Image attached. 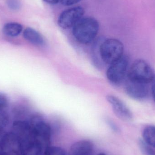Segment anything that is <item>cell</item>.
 <instances>
[{
    "mask_svg": "<svg viewBox=\"0 0 155 155\" xmlns=\"http://www.w3.org/2000/svg\"><path fill=\"white\" fill-rule=\"evenodd\" d=\"M97 20L93 17H83L73 27V35L82 44H88L94 41L99 31Z\"/></svg>",
    "mask_w": 155,
    "mask_h": 155,
    "instance_id": "6da1fadb",
    "label": "cell"
},
{
    "mask_svg": "<svg viewBox=\"0 0 155 155\" xmlns=\"http://www.w3.org/2000/svg\"><path fill=\"white\" fill-rule=\"evenodd\" d=\"M124 45L117 39H104L100 45L101 60L104 64H110L124 55Z\"/></svg>",
    "mask_w": 155,
    "mask_h": 155,
    "instance_id": "7a4b0ae2",
    "label": "cell"
},
{
    "mask_svg": "<svg viewBox=\"0 0 155 155\" xmlns=\"http://www.w3.org/2000/svg\"><path fill=\"white\" fill-rule=\"evenodd\" d=\"M30 123L33 139L45 150L50 144L51 135V126L42 118L38 116L33 117Z\"/></svg>",
    "mask_w": 155,
    "mask_h": 155,
    "instance_id": "3957f363",
    "label": "cell"
},
{
    "mask_svg": "<svg viewBox=\"0 0 155 155\" xmlns=\"http://www.w3.org/2000/svg\"><path fill=\"white\" fill-rule=\"evenodd\" d=\"M155 74L149 64L143 60H137L132 64L128 72V80L148 84L152 82Z\"/></svg>",
    "mask_w": 155,
    "mask_h": 155,
    "instance_id": "277c9868",
    "label": "cell"
},
{
    "mask_svg": "<svg viewBox=\"0 0 155 155\" xmlns=\"http://www.w3.org/2000/svg\"><path fill=\"white\" fill-rule=\"evenodd\" d=\"M128 57L123 55L119 60L110 64L106 72L108 81L114 85L120 84L124 81L128 65Z\"/></svg>",
    "mask_w": 155,
    "mask_h": 155,
    "instance_id": "5b68a950",
    "label": "cell"
},
{
    "mask_svg": "<svg viewBox=\"0 0 155 155\" xmlns=\"http://www.w3.org/2000/svg\"><path fill=\"white\" fill-rule=\"evenodd\" d=\"M85 11L81 6H75L63 11L58 19V25L64 29H68L74 26L83 18Z\"/></svg>",
    "mask_w": 155,
    "mask_h": 155,
    "instance_id": "8992f818",
    "label": "cell"
},
{
    "mask_svg": "<svg viewBox=\"0 0 155 155\" xmlns=\"http://www.w3.org/2000/svg\"><path fill=\"white\" fill-rule=\"evenodd\" d=\"M0 148L7 155H21V142L13 132L5 133L0 140Z\"/></svg>",
    "mask_w": 155,
    "mask_h": 155,
    "instance_id": "52a82bcc",
    "label": "cell"
},
{
    "mask_svg": "<svg viewBox=\"0 0 155 155\" xmlns=\"http://www.w3.org/2000/svg\"><path fill=\"white\" fill-rule=\"evenodd\" d=\"M106 98L115 114L120 120L127 122L133 120L132 112L121 99L112 95H107Z\"/></svg>",
    "mask_w": 155,
    "mask_h": 155,
    "instance_id": "ba28073f",
    "label": "cell"
},
{
    "mask_svg": "<svg viewBox=\"0 0 155 155\" xmlns=\"http://www.w3.org/2000/svg\"><path fill=\"white\" fill-rule=\"evenodd\" d=\"M127 94L134 99L141 100L148 95L147 84L138 83L127 80L125 85Z\"/></svg>",
    "mask_w": 155,
    "mask_h": 155,
    "instance_id": "9c48e42d",
    "label": "cell"
},
{
    "mask_svg": "<svg viewBox=\"0 0 155 155\" xmlns=\"http://www.w3.org/2000/svg\"><path fill=\"white\" fill-rule=\"evenodd\" d=\"M13 132L23 142L33 138L31 126L30 122L23 120L15 121L12 124Z\"/></svg>",
    "mask_w": 155,
    "mask_h": 155,
    "instance_id": "30bf717a",
    "label": "cell"
},
{
    "mask_svg": "<svg viewBox=\"0 0 155 155\" xmlns=\"http://www.w3.org/2000/svg\"><path fill=\"white\" fill-rule=\"evenodd\" d=\"M93 144L87 140H81L74 143L70 151V155H91Z\"/></svg>",
    "mask_w": 155,
    "mask_h": 155,
    "instance_id": "8fae6325",
    "label": "cell"
},
{
    "mask_svg": "<svg viewBox=\"0 0 155 155\" xmlns=\"http://www.w3.org/2000/svg\"><path fill=\"white\" fill-rule=\"evenodd\" d=\"M44 151L41 146L33 138L21 143V155H44Z\"/></svg>",
    "mask_w": 155,
    "mask_h": 155,
    "instance_id": "7c38bea8",
    "label": "cell"
},
{
    "mask_svg": "<svg viewBox=\"0 0 155 155\" xmlns=\"http://www.w3.org/2000/svg\"><path fill=\"white\" fill-rule=\"evenodd\" d=\"M23 35L27 41L35 46H42L45 44V41L41 35L31 27L26 28L24 30Z\"/></svg>",
    "mask_w": 155,
    "mask_h": 155,
    "instance_id": "4fadbf2b",
    "label": "cell"
},
{
    "mask_svg": "<svg viewBox=\"0 0 155 155\" xmlns=\"http://www.w3.org/2000/svg\"><path fill=\"white\" fill-rule=\"evenodd\" d=\"M104 40L103 38H99L95 40L92 47V60L95 66L99 69L103 67L104 64L101 60L100 51V45Z\"/></svg>",
    "mask_w": 155,
    "mask_h": 155,
    "instance_id": "5bb4252c",
    "label": "cell"
},
{
    "mask_svg": "<svg viewBox=\"0 0 155 155\" xmlns=\"http://www.w3.org/2000/svg\"><path fill=\"white\" fill-rule=\"evenodd\" d=\"M22 30V25L19 23L9 22L5 25L2 31L6 36L15 37L20 35Z\"/></svg>",
    "mask_w": 155,
    "mask_h": 155,
    "instance_id": "9a60e30c",
    "label": "cell"
},
{
    "mask_svg": "<svg viewBox=\"0 0 155 155\" xmlns=\"http://www.w3.org/2000/svg\"><path fill=\"white\" fill-rule=\"evenodd\" d=\"M143 140L145 143L153 148H155V126L150 125L144 129L143 134Z\"/></svg>",
    "mask_w": 155,
    "mask_h": 155,
    "instance_id": "2e32d148",
    "label": "cell"
},
{
    "mask_svg": "<svg viewBox=\"0 0 155 155\" xmlns=\"http://www.w3.org/2000/svg\"><path fill=\"white\" fill-rule=\"evenodd\" d=\"M44 155H66L64 149L59 147H48L45 150Z\"/></svg>",
    "mask_w": 155,
    "mask_h": 155,
    "instance_id": "e0dca14e",
    "label": "cell"
},
{
    "mask_svg": "<svg viewBox=\"0 0 155 155\" xmlns=\"http://www.w3.org/2000/svg\"><path fill=\"white\" fill-rule=\"evenodd\" d=\"M139 146L144 155H155V151L152 148L153 147L145 143L143 140H139Z\"/></svg>",
    "mask_w": 155,
    "mask_h": 155,
    "instance_id": "ac0fdd59",
    "label": "cell"
},
{
    "mask_svg": "<svg viewBox=\"0 0 155 155\" xmlns=\"http://www.w3.org/2000/svg\"><path fill=\"white\" fill-rule=\"evenodd\" d=\"M9 99L7 96L3 93H0V112L5 111L9 106Z\"/></svg>",
    "mask_w": 155,
    "mask_h": 155,
    "instance_id": "d6986e66",
    "label": "cell"
},
{
    "mask_svg": "<svg viewBox=\"0 0 155 155\" xmlns=\"http://www.w3.org/2000/svg\"><path fill=\"white\" fill-rule=\"evenodd\" d=\"M9 123V117L5 112H0V132L5 128Z\"/></svg>",
    "mask_w": 155,
    "mask_h": 155,
    "instance_id": "ffe728a7",
    "label": "cell"
},
{
    "mask_svg": "<svg viewBox=\"0 0 155 155\" xmlns=\"http://www.w3.org/2000/svg\"><path fill=\"white\" fill-rule=\"evenodd\" d=\"M6 4L8 8L12 11H18L21 8V2L19 0H7Z\"/></svg>",
    "mask_w": 155,
    "mask_h": 155,
    "instance_id": "44dd1931",
    "label": "cell"
},
{
    "mask_svg": "<svg viewBox=\"0 0 155 155\" xmlns=\"http://www.w3.org/2000/svg\"><path fill=\"white\" fill-rule=\"evenodd\" d=\"M82 0H60V2L64 6H72L78 3Z\"/></svg>",
    "mask_w": 155,
    "mask_h": 155,
    "instance_id": "7402d4cb",
    "label": "cell"
},
{
    "mask_svg": "<svg viewBox=\"0 0 155 155\" xmlns=\"http://www.w3.org/2000/svg\"><path fill=\"white\" fill-rule=\"evenodd\" d=\"M107 124L108 125V126L111 128L112 131L114 132H117L118 131V128L117 126L114 124L113 121H111L110 119H107Z\"/></svg>",
    "mask_w": 155,
    "mask_h": 155,
    "instance_id": "603a6c76",
    "label": "cell"
},
{
    "mask_svg": "<svg viewBox=\"0 0 155 155\" xmlns=\"http://www.w3.org/2000/svg\"><path fill=\"white\" fill-rule=\"evenodd\" d=\"M152 93L153 98L155 103V75L152 81Z\"/></svg>",
    "mask_w": 155,
    "mask_h": 155,
    "instance_id": "cb8c5ba5",
    "label": "cell"
},
{
    "mask_svg": "<svg viewBox=\"0 0 155 155\" xmlns=\"http://www.w3.org/2000/svg\"><path fill=\"white\" fill-rule=\"evenodd\" d=\"M45 2L50 4H56L60 2V0H43Z\"/></svg>",
    "mask_w": 155,
    "mask_h": 155,
    "instance_id": "d4e9b609",
    "label": "cell"
},
{
    "mask_svg": "<svg viewBox=\"0 0 155 155\" xmlns=\"http://www.w3.org/2000/svg\"><path fill=\"white\" fill-rule=\"evenodd\" d=\"M0 155H7L5 154V153H3V152H2V151H0Z\"/></svg>",
    "mask_w": 155,
    "mask_h": 155,
    "instance_id": "484cf974",
    "label": "cell"
},
{
    "mask_svg": "<svg viewBox=\"0 0 155 155\" xmlns=\"http://www.w3.org/2000/svg\"><path fill=\"white\" fill-rule=\"evenodd\" d=\"M106 155L105 154L103 153H100L98 154V155Z\"/></svg>",
    "mask_w": 155,
    "mask_h": 155,
    "instance_id": "4316f807",
    "label": "cell"
}]
</instances>
